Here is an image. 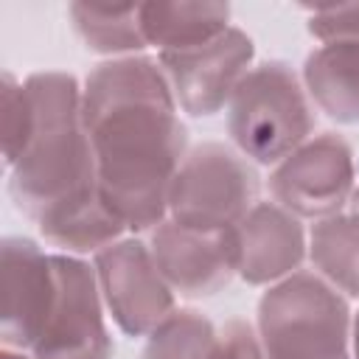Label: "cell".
<instances>
[{"label": "cell", "instance_id": "13", "mask_svg": "<svg viewBox=\"0 0 359 359\" xmlns=\"http://www.w3.org/2000/svg\"><path fill=\"white\" fill-rule=\"evenodd\" d=\"M303 84L314 104L339 123H359V39L323 42L306 56Z\"/></svg>", "mask_w": 359, "mask_h": 359}, {"label": "cell", "instance_id": "14", "mask_svg": "<svg viewBox=\"0 0 359 359\" xmlns=\"http://www.w3.org/2000/svg\"><path fill=\"white\" fill-rule=\"evenodd\" d=\"M137 14L146 45L160 53L202 45L230 28V8L216 3H143Z\"/></svg>", "mask_w": 359, "mask_h": 359}, {"label": "cell", "instance_id": "11", "mask_svg": "<svg viewBox=\"0 0 359 359\" xmlns=\"http://www.w3.org/2000/svg\"><path fill=\"white\" fill-rule=\"evenodd\" d=\"M56 292L53 258L31 238L3 241V311L0 337L8 351H31L45 328Z\"/></svg>", "mask_w": 359, "mask_h": 359}, {"label": "cell", "instance_id": "9", "mask_svg": "<svg viewBox=\"0 0 359 359\" xmlns=\"http://www.w3.org/2000/svg\"><path fill=\"white\" fill-rule=\"evenodd\" d=\"M95 275L104 306L129 337H149L174 311V292L149 244L137 238H121L95 252Z\"/></svg>", "mask_w": 359, "mask_h": 359}, {"label": "cell", "instance_id": "4", "mask_svg": "<svg viewBox=\"0 0 359 359\" xmlns=\"http://www.w3.org/2000/svg\"><path fill=\"white\" fill-rule=\"evenodd\" d=\"M314 109L286 62H264L236 87L227 104V132L236 149L261 165H278L311 137Z\"/></svg>", "mask_w": 359, "mask_h": 359}, {"label": "cell", "instance_id": "1", "mask_svg": "<svg viewBox=\"0 0 359 359\" xmlns=\"http://www.w3.org/2000/svg\"><path fill=\"white\" fill-rule=\"evenodd\" d=\"M101 196L126 230L168 219V191L185 160L188 132L163 67L143 56L98 65L81 90Z\"/></svg>", "mask_w": 359, "mask_h": 359}, {"label": "cell", "instance_id": "21", "mask_svg": "<svg viewBox=\"0 0 359 359\" xmlns=\"http://www.w3.org/2000/svg\"><path fill=\"white\" fill-rule=\"evenodd\" d=\"M0 359H31V356H25V351H8V348H3Z\"/></svg>", "mask_w": 359, "mask_h": 359}, {"label": "cell", "instance_id": "16", "mask_svg": "<svg viewBox=\"0 0 359 359\" xmlns=\"http://www.w3.org/2000/svg\"><path fill=\"white\" fill-rule=\"evenodd\" d=\"M70 20L81 42L107 56H135L137 50L149 48L137 6H90V3H73Z\"/></svg>", "mask_w": 359, "mask_h": 359}, {"label": "cell", "instance_id": "15", "mask_svg": "<svg viewBox=\"0 0 359 359\" xmlns=\"http://www.w3.org/2000/svg\"><path fill=\"white\" fill-rule=\"evenodd\" d=\"M309 255L320 278L337 292L359 297V216L334 213L317 219L309 233Z\"/></svg>", "mask_w": 359, "mask_h": 359}, {"label": "cell", "instance_id": "10", "mask_svg": "<svg viewBox=\"0 0 359 359\" xmlns=\"http://www.w3.org/2000/svg\"><path fill=\"white\" fill-rule=\"evenodd\" d=\"M149 250L171 292L182 297H210L238 275L236 227L191 230L165 219L151 230Z\"/></svg>", "mask_w": 359, "mask_h": 359}, {"label": "cell", "instance_id": "3", "mask_svg": "<svg viewBox=\"0 0 359 359\" xmlns=\"http://www.w3.org/2000/svg\"><path fill=\"white\" fill-rule=\"evenodd\" d=\"M255 334L266 359H353L348 300L317 272L269 286L258 300Z\"/></svg>", "mask_w": 359, "mask_h": 359}, {"label": "cell", "instance_id": "17", "mask_svg": "<svg viewBox=\"0 0 359 359\" xmlns=\"http://www.w3.org/2000/svg\"><path fill=\"white\" fill-rule=\"evenodd\" d=\"M219 331L213 323L194 311H171L151 334L143 351V359H216Z\"/></svg>", "mask_w": 359, "mask_h": 359}, {"label": "cell", "instance_id": "7", "mask_svg": "<svg viewBox=\"0 0 359 359\" xmlns=\"http://www.w3.org/2000/svg\"><path fill=\"white\" fill-rule=\"evenodd\" d=\"M356 188L353 151L345 137L325 132L309 137L269 177V191L280 208L297 219H325L342 213Z\"/></svg>", "mask_w": 359, "mask_h": 359}, {"label": "cell", "instance_id": "8", "mask_svg": "<svg viewBox=\"0 0 359 359\" xmlns=\"http://www.w3.org/2000/svg\"><path fill=\"white\" fill-rule=\"evenodd\" d=\"M252 53V39L230 25L202 45L163 50L160 67L168 79L177 107L194 118H208L230 104L236 87L250 73Z\"/></svg>", "mask_w": 359, "mask_h": 359}, {"label": "cell", "instance_id": "5", "mask_svg": "<svg viewBox=\"0 0 359 359\" xmlns=\"http://www.w3.org/2000/svg\"><path fill=\"white\" fill-rule=\"evenodd\" d=\"M255 205V168L224 143L191 149L168 191V219L191 230H233Z\"/></svg>", "mask_w": 359, "mask_h": 359}, {"label": "cell", "instance_id": "22", "mask_svg": "<svg viewBox=\"0 0 359 359\" xmlns=\"http://www.w3.org/2000/svg\"><path fill=\"white\" fill-rule=\"evenodd\" d=\"M353 359H359V314L353 320Z\"/></svg>", "mask_w": 359, "mask_h": 359}, {"label": "cell", "instance_id": "18", "mask_svg": "<svg viewBox=\"0 0 359 359\" xmlns=\"http://www.w3.org/2000/svg\"><path fill=\"white\" fill-rule=\"evenodd\" d=\"M3 160L11 168L17 157L22 154L31 132V101L25 93V84L17 81L11 73H3Z\"/></svg>", "mask_w": 359, "mask_h": 359}, {"label": "cell", "instance_id": "12", "mask_svg": "<svg viewBox=\"0 0 359 359\" xmlns=\"http://www.w3.org/2000/svg\"><path fill=\"white\" fill-rule=\"evenodd\" d=\"M309 241L300 219L278 202H258L236 224L238 275L252 283H280L294 275L306 258Z\"/></svg>", "mask_w": 359, "mask_h": 359}, {"label": "cell", "instance_id": "19", "mask_svg": "<svg viewBox=\"0 0 359 359\" xmlns=\"http://www.w3.org/2000/svg\"><path fill=\"white\" fill-rule=\"evenodd\" d=\"M309 31L323 42L359 39V3L314 8L309 14Z\"/></svg>", "mask_w": 359, "mask_h": 359}, {"label": "cell", "instance_id": "2", "mask_svg": "<svg viewBox=\"0 0 359 359\" xmlns=\"http://www.w3.org/2000/svg\"><path fill=\"white\" fill-rule=\"evenodd\" d=\"M22 84L31 101V132L8 168V194L53 247L101 252L121 241L126 227L101 196L79 81L48 70Z\"/></svg>", "mask_w": 359, "mask_h": 359}, {"label": "cell", "instance_id": "20", "mask_svg": "<svg viewBox=\"0 0 359 359\" xmlns=\"http://www.w3.org/2000/svg\"><path fill=\"white\" fill-rule=\"evenodd\" d=\"M216 359H266L258 342V334L244 320H230L219 331V351Z\"/></svg>", "mask_w": 359, "mask_h": 359}, {"label": "cell", "instance_id": "6", "mask_svg": "<svg viewBox=\"0 0 359 359\" xmlns=\"http://www.w3.org/2000/svg\"><path fill=\"white\" fill-rule=\"evenodd\" d=\"M56 292L31 359H112L95 266L76 255H50Z\"/></svg>", "mask_w": 359, "mask_h": 359}, {"label": "cell", "instance_id": "23", "mask_svg": "<svg viewBox=\"0 0 359 359\" xmlns=\"http://www.w3.org/2000/svg\"><path fill=\"white\" fill-rule=\"evenodd\" d=\"M351 213H353V216H359V182H356L353 196H351Z\"/></svg>", "mask_w": 359, "mask_h": 359}]
</instances>
